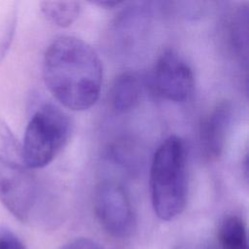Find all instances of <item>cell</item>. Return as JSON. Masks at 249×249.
Instances as JSON below:
<instances>
[{"instance_id":"cell-1","label":"cell","mask_w":249,"mask_h":249,"mask_svg":"<svg viewBox=\"0 0 249 249\" xmlns=\"http://www.w3.org/2000/svg\"><path fill=\"white\" fill-rule=\"evenodd\" d=\"M43 77L58 102L70 110L84 111L98 99L102 64L88 43L62 36L53 41L45 53Z\"/></svg>"},{"instance_id":"cell-2","label":"cell","mask_w":249,"mask_h":249,"mask_svg":"<svg viewBox=\"0 0 249 249\" xmlns=\"http://www.w3.org/2000/svg\"><path fill=\"white\" fill-rule=\"evenodd\" d=\"M31 170L20 144L0 120V201L22 223L49 225L53 221L50 202Z\"/></svg>"},{"instance_id":"cell-3","label":"cell","mask_w":249,"mask_h":249,"mask_svg":"<svg viewBox=\"0 0 249 249\" xmlns=\"http://www.w3.org/2000/svg\"><path fill=\"white\" fill-rule=\"evenodd\" d=\"M151 199L156 215L164 221L179 216L187 202V152L175 135L166 138L153 156L150 169Z\"/></svg>"},{"instance_id":"cell-4","label":"cell","mask_w":249,"mask_h":249,"mask_svg":"<svg viewBox=\"0 0 249 249\" xmlns=\"http://www.w3.org/2000/svg\"><path fill=\"white\" fill-rule=\"evenodd\" d=\"M71 133L68 116L57 107L46 104L27 124L20 144L25 163L30 169L48 165L65 146Z\"/></svg>"},{"instance_id":"cell-5","label":"cell","mask_w":249,"mask_h":249,"mask_svg":"<svg viewBox=\"0 0 249 249\" xmlns=\"http://www.w3.org/2000/svg\"><path fill=\"white\" fill-rule=\"evenodd\" d=\"M93 209L99 224L111 236L122 239L133 232V208L121 184L108 180L100 182L94 190Z\"/></svg>"},{"instance_id":"cell-6","label":"cell","mask_w":249,"mask_h":249,"mask_svg":"<svg viewBox=\"0 0 249 249\" xmlns=\"http://www.w3.org/2000/svg\"><path fill=\"white\" fill-rule=\"evenodd\" d=\"M157 93L173 102H185L194 92L195 78L190 65L177 53L169 50L157 60L153 73Z\"/></svg>"},{"instance_id":"cell-7","label":"cell","mask_w":249,"mask_h":249,"mask_svg":"<svg viewBox=\"0 0 249 249\" xmlns=\"http://www.w3.org/2000/svg\"><path fill=\"white\" fill-rule=\"evenodd\" d=\"M231 123V107L228 102L216 105L199 126V146L207 160H217L223 153Z\"/></svg>"},{"instance_id":"cell-8","label":"cell","mask_w":249,"mask_h":249,"mask_svg":"<svg viewBox=\"0 0 249 249\" xmlns=\"http://www.w3.org/2000/svg\"><path fill=\"white\" fill-rule=\"evenodd\" d=\"M141 89L137 77L129 72L119 75L110 89V103L117 112L124 113L135 107Z\"/></svg>"},{"instance_id":"cell-9","label":"cell","mask_w":249,"mask_h":249,"mask_svg":"<svg viewBox=\"0 0 249 249\" xmlns=\"http://www.w3.org/2000/svg\"><path fill=\"white\" fill-rule=\"evenodd\" d=\"M217 239L220 249H248L246 227L241 217L226 215L219 224Z\"/></svg>"},{"instance_id":"cell-10","label":"cell","mask_w":249,"mask_h":249,"mask_svg":"<svg viewBox=\"0 0 249 249\" xmlns=\"http://www.w3.org/2000/svg\"><path fill=\"white\" fill-rule=\"evenodd\" d=\"M40 9L48 20L57 26L67 27L79 17L81 4L78 1H43Z\"/></svg>"},{"instance_id":"cell-11","label":"cell","mask_w":249,"mask_h":249,"mask_svg":"<svg viewBox=\"0 0 249 249\" xmlns=\"http://www.w3.org/2000/svg\"><path fill=\"white\" fill-rule=\"evenodd\" d=\"M231 40L234 50L239 53L247 51V10L243 9L233 17L231 26Z\"/></svg>"},{"instance_id":"cell-12","label":"cell","mask_w":249,"mask_h":249,"mask_svg":"<svg viewBox=\"0 0 249 249\" xmlns=\"http://www.w3.org/2000/svg\"><path fill=\"white\" fill-rule=\"evenodd\" d=\"M61 249H104V247L90 238L79 237L67 242Z\"/></svg>"},{"instance_id":"cell-13","label":"cell","mask_w":249,"mask_h":249,"mask_svg":"<svg viewBox=\"0 0 249 249\" xmlns=\"http://www.w3.org/2000/svg\"><path fill=\"white\" fill-rule=\"evenodd\" d=\"M9 249H26L23 244L12 233H10L9 238Z\"/></svg>"},{"instance_id":"cell-14","label":"cell","mask_w":249,"mask_h":249,"mask_svg":"<svg viewBox=\"0 0 249 249\" xmlns=\"http://www.w3.org/2000/svg\"><path fill=\"white\" fill-rule=\"evenodd\" d=\"M9 231H1L0 232V249H9V238H10Z\"/></svg>"},{"instance_id":"cell-15","label":"cell","mask_w":249,"mask_h":249,"mask_svg":"<svg viewBox=\"0 0 249 249\" xmlns=\"http://www.w3.org/2000/svg\"><path fill=\"white\" fill-rule=\"evenodd\" d=\"M174 249H211L207 246L201 245V244H196V243H184L176 246Z\"/></svg>"},{"instance_id":"cell-16","label":"cell","mask_w":249,"mask_h":249,"mask_svg":"<svg viewBox=\"0 0 249 249\" xmlns=\"http://www.w3.org/2000/svg\"><path fill=\"white\" fill-rule=\"evenodd\" d=\"M93 4L98 5L100 7L106 8V9H112L116 6H119L121 4V2H117V1H97V2H93Z\"/></svg>"}]
</instances>
